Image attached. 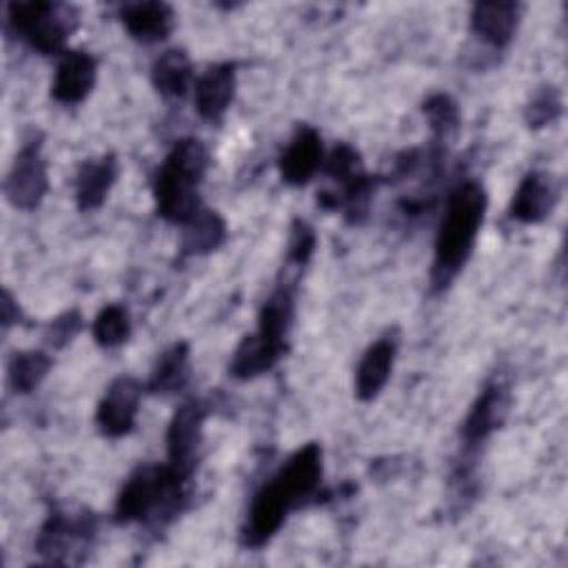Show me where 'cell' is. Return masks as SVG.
Here are the masks:
<instances>
[{
	"instance_id": "cell-28",
	"label": "cell",
	"mask_w": 568,
	"mask_h": 568,
	"mask_svg": "<svg viewBox=\"0 0 568 568\" xmlns=\"http://www.w3.org/2000/svg\"><path fill=\"white\" fill-rule=\"evenodd\" d=\"M322 169H324V173H326L331 180H335L339 186H342L344 182H348L351 178H355L357 173L364 171V169H362V158H359L357 149H353V146L346 144V142H339V144L333 146V151H331L328 158L324 160Z\"/></svg>"
},
{
	"instance_id": "cell-9",
	"label": "cell",
	"mask_w": 568,
	"mask_h": 568,
	"mask_svg": "<svg viewBox=\"0 0 568 568\" xmlns=\"http://www.w3.org/2000/svg\"><path fill=\"white\" fill-rule=\"evenodd\" d=\"M206 419V406L202 399L182 402L166 428V457L173 468L189 475L195 470L197 450L202 446V430Z\"/></svg>"
},
{
	"instance_id": "cell-24",
	"label": "cell",
	"mask_w": 568,
	"mask_h": 568,
	"mask_svg": "<svg viewBox=\"0 0 568 568\" xmlns=\"http://www.w3.org/2000/svg\"><path fill=\"white\" fill-rule=\"evenodd\" d=\"M51 357L44 351H20L9 362V384L16 393L27 395L40 386L51 368Z\"/></svg>"
},
{
	"instance_id": "cell-6",
	"label": "cell",
	"mask_w": 568,
	"mask_h": 568,
	"mask_svg": "<svg viewBox=\"0 0 568 568\" xmlns=\"http://www.w3.org/2000/svg\"><path fill=\"white\" fill-rule=\"evenodd\" d=\"M302 504L288 490V486L275 473L271 481H266L251 499L246 519L240 530V544L244 548H262L266 546L277 530L284 526L286 515Z\"/></svg>"
},
{
	"instance_id": "cell-29",
	"label": "cell",
	"mask_w": 568,
	"mask_h": 568,
	"mask_svg": "<svg viewBox=\"0 0 568 568\" xmlns=\"http://www.w3.org/2000/svg\"><path fill=\"white\" fill-rule=\"evenodd\" d=\"M317 244V235L313 226L304 220H295L291 224V235H288V246H286V264L302 268L308 264L313 251Z\"/></svg>"
},
{
	"instance_id": "cell-27",
	"label": "cell",
	"mask_w": 568,
	"mask_h": 568,
	"mask_svg": "<svg viewBox=\"0 0 568 568\" xmlns=\"http://www.w3.org/2000/svg\"><path fill=\"white\" fill-rule=\"evenodd\" d=\"M561 109H564V102H561L559 89L552 84H546L526 104L524 120L530 129H544L561 115Z\"/></svg>"
},
{
	"instance_id": "cell-14",
	"label": "cell",
	"mask_w": 568,
	"mask_h": 568,
	"mask_svg": "<svg viewBox=\"0 0 568 568\" xmlns=\"http://www.w3.org/2000/svg\"><path fill=\"white\" fill-rule=\"evenodd\" d=\"M521 9L519 2H477L470 9V31L493 49H504L515 38Z\"/></svg>"
},
{
	"instance_id": "cell-1",
	"label": "cell",
	"mask_w": 568,
	"mask_h": 568,
	"mask_svg": "<svg viewBox=\"0 0 568 568\" xmlns=\"http://www.w3.org/2000/svg\"><path fill=\"white\" fill-rule=\"evenodd\" d=\"M486 206V189L475 180H466L450 191L435 237V253L430 266L433 293L448 288V284L466 266L468 257L473 255Z\"/></svg>"
},
{
	"instance_id": "cell-19",
	"label": "cell",
	"mask_w": 568,
	"mask_h": 568,
	"mask_svg": "<svg viewBox=\"0 0 568 568\" xmlns=\"http://www.w3.org/2000/svg\"><path fill=\"white\" fill-rule=\"evenodd\" d=\"M118 180V158L104 153L87 160L75 173V202L80 211H95L104 204L111 186Z\"/></svg>"
},
{
	"instance_id": "cell-15",
	"label": "cell",
	"mask_w": 568,
	"mask_h": 568,
	"mask_svg": "<svg viewBox=\"0 0 568 568\" xmlns=\"http://www.w3.org/2000/svg\"><path fill=\"white\" fill-rule=\"evenodd\" d=\"M235 95V64L220 62L195 80V111L209 122H220Z\"/></svg>"
},
{
	"instance_id": "cell-3",
	"label": "cell",
	"mask_w": 568,
	"mask_h": 568,
	"mask_svg": "<svg viewBox=\"0 0 568 568\" xmlns=\"http://www.w3.org/2000/svg\"><path fill=\"white\" fill-rule=\"evenodd\" d=\"M191 477L164 466H140L122 486L113 517L118 524L166 521L184 508L186 481Z\"/></svg>"
},
{
	"instance_id": "cell-18",
	"label": "cell",
	"mask_w": 568,
	"mask_h": 568,
	"mask_svg": "<svg viewBox=\"0 0 568 568\" xmlns=\"http://www.w3.org/2000/svg\"><path fill=\"white\" fill-rule=\"evenodd\" d=\"M295 317V297L291 284H280L262 304L257 315L255 335L273 346L277 353H286L288 348V331Z\"/></svg>"
},
{
	"instance_id": "cell-4",
	"label": "cell",
	"mask_w": 568,
	"mask_h": 568,
	"mask_svg": "<svg viewBox=\"0 0 568 568\" xmlns=\"http://www.w3.org/2000/svg\"><path fill=\"white\" fill-rule=\"evenodd\" d=\"M78 9L64 2H9L7 29L44 55L64 51L69 36L78 29Z\"/></svg>"
},
{
	"instance_id": "cell-23",
	"label": "cell",
	"mask_w": 568,
	"mask_h": 568,
	"mask_svg": "<svg viewBox=\"0 0 568 568\" xmlns=\"http://www.w3.org/2000/svg\"><path fill=\"white\" fill-rule=\"evenodd\" d=\"M282 357H284L282 353H277L273 346H268L255 333L244 335L242 342L237 344V348L233 351L229 373L235 379H253V377L271 371Z\"/></svg>"
},
{
	"instance_id": "cell-22",
	"label": "cell",
	"mask_w": 568,
	"mask_h": 568,
	"mask_svg": "<svg viewBox=\"0 0 568 568\" xmlns=\"http://www.w3.org/2000/svg\"><path fill=\"white\" fill-rule=\"evenodd\" d=\"M189 344L175 342L155 362L146 390L155 395H171L186 386L189 382Z\"/></svg>"
},
{
	"instance_id": "cell-30",
	"label": "cell",
	"mask_w": 568,
	"mask_h": 568,
	"mask_svg": "<svg viewBox=\"0 0 568 568\" xmlns=\"http://www.w3.org/2000/svg\"><path fill=\"white\" fill-rule=\"evenodd\" d=\"M82 328V315L78 311H67L49 322L47 326V344L51 348H64Z\"/></svg>"
},
{
	"instance_id": "cell-5",
	"label": "cell",
	"mask_w": 568,
	"mask_h": 568,
	"mask_svg": "<svg viewBox=\"0 0 568 568\" xmlns=\"http://www.w3.org/2000/svg\"><path fill=\"white\" fill-rule=\"evenodd\" d=\"M95 517L89 510L53 508L36 537V550L49 564H69L95 537Z\"/></svg>"
},
{
	"instance_id": "cell-13",
	"label": "cell",
	"mask_w": 568,
	"mask_h": 568,
	"mask_svg": "<svg viewBox=\"0 0 568 568\" xmlns=\"http://www.w3.org/2000/svg\"><path fill=\"white\" fill-rule=\"evenodd\" d=\"M559 189L552 175L544 171H530L521 178L513 200H510V217L521 224L544 222L557 204Z\"/></svg>"
},
{
	"instance_id": "cell-21",
	"label": "cell",
	"mask_w": 568,
	"mask_h": 568,
	"mask_svg": "<svg viewBox=\"0 0 568 568\" xmlns=\"http://www.w3.org/2000/svg\"><path fill=\"white\" fill-rule=\"evenodd\" d=\"M151 82L164 98H182L193 82V64L184 49H169L155 58L151 67Z\"/></svg>"
},
{
	"instance_id": "cell-11",
	"label": "cell",
	"mask_w": 568,
	"mask_h": 568,
	"mask_svg": "<svg viewBox=\"0 0 568 568\" xmlns=\"http://www.w3.org/2000/svg\"><path fill=\"white\" fill-rule=\"evenodd\" d=\"M324 164V146L317 129L300 124L280 155V175L291 186L306 184Z\"/></svg>"
},
{
	"instance_id": "cell-31",
	"label": "cell",
	"mask_w": 568,
	"mask_h": 568,
	"mask_svg": "<svg viewBox=\"0 0 568 568\" xmlns=\"http://www.w3.org/2000/svg\"><path fill=\"white\" fill-rule=\"evenodd\" d=\"M0 308H2V326L4 328H9L11 324L20 322V306H18V302L13 300V295L9 291H2Z\"/></svg>"
},
{
	"instance_id": "cell-16",
	"label": "cell",
	"mask_w": 568,
	"mask_h": 568,
	"mask_svg": "<svg viewBox=\"0 0 568 568\" xmlns=\"http://www.w3.org/2000/svg\"><path fill=\"white\" fill-rule=\"evenodd\" d=\"M120 20L133 40L153 44L169 38L175 24V13L171 4L158 0L126 2L120 7Z\"/></svg>"
},
{
	"instance_id": "cell-26",
	"label": "cell",
	"mask_w": 568,
	"mask_h": 568,
	"mask_svg": "<svg viewBox=\"0 0 568 568\" xmlns=\"http://www.w3.org/2000/svg\"><path fill=\"white\" fill-rule=\"evenodd\" d=\"M422 109L437 140H446L459 129V106L448 93H433Z\"/></svg>"
},
{
	"instance_id": "cell-12",
	"label": "cell",
	"mask_w": 568,
	"mask_h": 568,
	"mask_svg": "<svg viewBox=\"0 0 568 568\" xmlns=\"http://www.w3.org/2000/svg\"><path fill=\"white\" fill-rule=\"evenodd\" d=\"M95 75L98 62L91 53L64 51L51 82V98L60 104H78L91 93Z\"/></svg>"
},
{
	"instance_id": "cell-10",
	"label": "cell",
	"mask_w": 568,
	"mask_h": 568,
	"mask_svg": "<svg viewBox=\"0 0 568 568\" xmlns=\"http://www.w3.org/2000/svg\"><path fill=\"white\" fill-rule=\"evenodd\" d=\"M142 397V384L133 377H118L109 384L95 410V424L104 437H124L133 430Z\"/></svg>"
},
{
	"instance_id": "cell-20",
	"label": "cell",
	"mask_w": 568,
	"mask_h": 568,
	"mask_svg": "<svg viewBox=\"0 0 568 568\" xmlns=\"http://www.w3.org/2000/svg\"><path fill=\"white\" fill-rule=\"evenodd\" d=\"M226 240V222L217 211L202 209L191 222L184 224L180 253L182 257L191 255H206L220 248Z\"/></svg>"
},
{
	"instance_id": "cell-7",
	"label": "cell",
	"mask_w": 568,
	"mask_h": 568,
	"mask_svg": "<svg viewBox=\"0 0 568 568\" xmlns=\"http://www.w3.org/2000/svg\"><path fill=\"white\" fill-rule=\"evenodd\" d=\"M510 384L495 375L484 384L477 399L473 402L468 415L462 422V442L464 450L473 453L477 446H481L495 430H499L510 413Z\"/></svg>"
},
{
	"instance_id": "cell-25",
	"label": "cell",
	"mask_w": 568,
	"mask_h": 568,
	"mask_svg": "<svg viewBox=\"0 0 568 568\" xmlns=\"http://www.w3.org/2000/svg\"><path fill=\"white\" fill-rule=\"evenodd\" d=\"M93 339L102 348H115L124 344L131 335V317L129 311L122 304H109L104 306L91 326Z\"/></svg>"
},
{
	"instance_id": "cell-8",
	"label": "cell",
	"mask_w": 568,
	"mask_h": 568,
	"mask_svg": "<svg viewBox=\"0 0 568 568\" xmlns=\"http://www.w3.org/2000/svg\"><path fill=\"white\" fill-rule=\"evenodd\" d=\"M49 189L47 178V162L42 155L40 138H31L18 151L7 180H4V195L7 202L22 211H33L40 206L44 193Z\"/></svg>"
},
{
	"instance_id": "cell-2",
	"label": "cell",
	"mask_w": 568,
	"mask_h": 568,
	"mask_svg": "<svg viewBox=\"0 0 568 568\" xmlns=\"http://www.w3.org/2000/svg\"><path fill=\"white\" fill-rule=\"evenodd\" d=\"M209 169V151L197 138H182L166 153L153 182L155 211L171 224L191 222L204 206L200 184Z\"/></svg>"
},
{
	"instance_id": "cell-17",
	"label": "cell",
	"mask_w": 568,
	"mask_h": 568,
	"mask_svg": "<svg viewBox=\"0 0 568 568\" xmlns=\"http://www.w3.org/2000/svg\"><path fill=\"white\" fill-rule=\"evenodd\" d=\"M395 353H397V339L393 335H384L366 348L355 371L357 399L371 402L382 393V388L390 377Z\"/></svg>"
}]
</instances>
